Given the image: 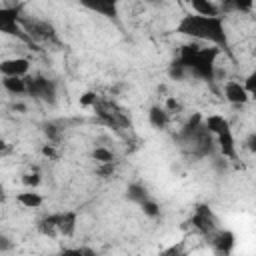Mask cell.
<instances>
[{
    "label": "cell",
    "instance_id": "6da1fadb",
    "mask_svg": "<svg viewBox=\"0 0 256 256\" xmlns=\"http://www.w3.org/2000/svg\"><path fill=\"white\" fill-rule=\"evenodd\" d=\"M174 32L194 42H206L208 46H216L224 52L230 50V38H228L224 14L206 16V14L188 12L180 16V20L174 26Z\"/></svg>",
    "mask_w": 256,
    "mask_h": 256
},
{
    "label": "cell",
    "instance_id": "7a4b0ae2",
    "mask_svg": "<svg viewBox=\"0 0 256 256\" xmlns=\"http://www.w3.org/2000/svg\"><path fill=\"white\" fill-rule=\"evenodd\" d=\"M220 48L216 46H200V44H186L180 48L174 62H178L184 70L188 80H202L214 82L216 80V62L220 56Z\"/></svg>",
    "mask_w": 256,
    "mask_h": 256
},
{
    "label": "cell",
    "instance_id": "3957f363",
    "mask_svg": "<svg viewBox=\"0 0 256 256\" xmlns=\"http://www.w3.org/2000/svg\"><path fill=\"white\" fill-rule=\"evenodd\" d=\"M178 142L182 150L192 158H206L214 152V140L204 124V116L194 114L178 130Z\"/></svg>",
    "mask_w": 256,
    "mask_h": 256
},
{
    "label": "cell",
    "instance_id": "277c9868",
    "mask_svg": "<svg viewBox=\"0 0 256 256\" xmlns=\"http://www.w3.org/2000/svg\"><path fill=\"white\" fill-rule=\"evenodd\" d=\"M204 124L208 128V132L212 134L214 146L220 150V154L224 158L234 160L238 156V150H236V136H234L230 122L222 114H208V116H204Z\"/></svg>",
    "mask_w": 256,
    "mask_h": 256
},
{
    "label": "cell",
    "instance_id": "5b68a950",
    "mask_svg": "<svg viewBox=\"0 0 256 256\" xmlns=\"http://www.w3.org/2000/svg\"><path fill=\"white\" fill-rule=\"evenodd\" d=\"M76 226H78V214L74 210H66V212H58V214H48L46 218L40 220V230L44 234H50V236L72 238L76 234Z\"/></svg>",
    "mask_w": 256,
    "mask_h": 256
},
{
    "label": "cell",
    "instance_id": "8992f818",
    "mask_svg": "<svg viewBox=\"0 0 256 256\" xmlns=\"http://www.w3.org/2000/svg\"><path fill=\"white\" fill-rule=\"evenodd\" d=\"M28 96H32L34 100H40L44 104L54 106L58 102V84L42 74L36 76H28Z\"/></svg>",
    "mask_w": 256,
    "mask_h": 256
},
{
    "label": "cell",
    "instance_id": "52a82bcc",
    "mask_svg": "<svg viewBox=\"0 0 256 256\" xmlns=\"http://www.w3.org/2000/svg\"><path fill=\"white\" fill-rule=\"evenodd\" d=\"M22 20L24 16L18 6H0V34L2 36H14V38L28 40Z\"/></svg>",
    "mask_w": 256,
    "mask_h": 256
},
{
    "label": "cell",
    "instance_id": "ba28073f",
    "mask_svg": "<svg viewBox=\"0 0 256 256\" xmlns=\"http://www.w3.org/2000/svg\"><path fill=\"white\" fill-rule=\"evenodd\" d=\"M78 4L86 10V12H92L100 18H106V20H116L120 16V6H122V0H78Z\"/></svg>",
    "mask_w": 256,
    "mask_h": 256
},
{
    "label": "cell",
    "instance_id": "9c48e42d",
    "mask_svg": "<svg viewBox=\"0 0 256 256\" xmlns=\"http://www.w3.org/2000/svg\"><path fill=\"white\" fill-rule=\"evenodd\" d=\"M22 26H24V32L28 36V40H42V42H50L56 38V30L52 24L44 22V20H22Z\"/></svg>",
    "mask_w": 256,
    "mask_h": 256
},
{
    "label": "cell",
    "instance_id": "30bf717a",
    "mask_svg": "<svg viewBox=\"0 0 256 256\" xmlns=\"http://www.w3.org/2000/svg\"><path fill=\"white\" fill-rule=\"evenodd\" d=\"M32 62L26 56H8L0 60V78L2 76H28Z\"/></svg>",
    "mask_w": 256,
    "mask_h": 256
},
{
    "label": "cell",
    "instance_id": "8fae6325",
    "mask_svg": "<svg viewBox=\"0 0 256 256\" xmlns=\"http://www.w3.org/2000/svg\"><path fill=\"white\" fill-rule=\"evenodd\" d=\"M222 94H224V100L232 106H244L252 98L244 88L242 80H226L222 86Z\"/></svg>",
    "mask_w": 256,
    "mask_h": 256
},
{
    "label": "cell",
    "instance_id": "7c38bea8",
    "mask_svg": "<svg viewBox=\"0 0 256 256\" xmlns=\"http://www.w3.org/2000/svg\"><path fill=\"white\" fill-rule=\"evenodd\" d=\"M192 226L198 228L202 234H208L210 236L216 230V220H214L212 212L206 206H198L196 212H194V216H192Z\"/></svg>",
    "mask_w": 256,
    "mask_h": 256
},
{
    "label": "cell",
    "instance_id": "4fadbf2b",
    "mask_svg": "<svg viewBox=\"0 0 256 256\" xmlns=\"http://www.w3.org/2000/svg\"><path fill=\"white\" fill-rule=\"evenodd\" d=\"M210 240H212L214 252H218V254H230L236 244V238L230 230H218V228L210 234Z\"/></svg>",
    "mask_w": 256,
    "mask_h": 256
},
{
    "label": "cell",
    "instance_id": "5bb4252c",
    "mask_svg": "<svg viewBox=\"0 0 256 256\" xmlns=\"http://www.w3.org/2000/svg\"><path fill=\"white\" fill-rule=\"evenodd\" d=\"M28 76H2L0 78V86L2 92L10 94V96H24L28 94Z\"/></svg>",
    "mask_w": 256,
    "mask_h": 256
},
{
    "label": "cell",
    "instance_id": "9a60e30c",
    "mask_svg": "<svg viewBox=\"0 0 256 256\" xmlns=\"http://www.w3.org/2000/svg\"><path fill=\"white\" fill-rule=\"evenodd\" d=\"M148 122H150V126L156 128V130H166L168 124H170V112L166 110V106L154 104V106H150V110H148Z\"/></svg>",
    "mask_w": 256,
    "mask_h": 256
},
{
    "label": "cell",
    "instance_id": "2e32d148",
    "mask_svg": "<svg viewBox=\"0 0 256 256\" xmlns=\"http://www.w3.org/2000/svg\"><path fill=\"white\" fill-rule=\"evenodd\" d=\"M16 202L22 208H40L44 204V196L40 192H36V188H26L16 194Z\"/></svg>",
    "mask_w": 256,
    "mask_h": 256
},
{
    "label": "cell",
    "instance_id": "e0dca14e",
    "mask_svg": "<svg viewBox=\"0 0 256 256\" xmlns=\"http://www.w3.org/2000/svg\"><path fill=\"white\" fill-rule=\"evenodd\" d=\"M190 4V12H196V14H206V16H216V14H222L220 10V4L216 0H188Z\"/></svg>",
    "mask_w": 256,
    "mask_h": 256
},
{
    "label": "cell",
    "instance_id": "ac0fdd59",
    "mask_svg": "<svg viewBox=\"0 0 256 256\" xmlns=\"http://www.w3.org/2000/svg\"><path fill=\"white\" fill-rule=\"evenodd\" d=\"M150 196V192H148V188L142 184V182H130L128 184V188H126V198L132 202V204H140L144 198H148Z\"/></svg>",
    "mask_w": 256,
    "mask_h": 256
},
{
    "label": "cell",
    "instance_id": "d6986e66",
    "mask_svg": "<svg viewBox=\"0 0 256 256\" xmlns=\"http://www.w3.org/2000/svg\"><path fill=\"white\" fill-rule=\"evenodd\" d=\"M90 156H92V160L96 164H114L116 162V154L108 146H94Z\"/></svg>",
    "mask_w": 256,
    "mask_h": 256
},
{
    "label": "cell",
    "instance_id": "ffe728a7",
    "mask_svg": "<svg viewBox=\"0 0 256 256\" xmlns=\"http://www.w3.org/2000/svg\"><path fill=\"white\" fill-rule=\"evenodd\" d=\"M138 208L144 212V216H148V218H158L160 216V204L152 198V196H148V198H144L140 204H138Z\"/></svg>",
    "mask_w": 256,
    "mask_h": 256
},
{
    "label": "cell",
    "instance_id": "44dd1931",
    "mask_svg": "<svg viewBox=\"0 0 256 256\" xmlns=\"http://www.w3.org/2000/svg\"><path fill=\"white\" fill-rule=\"evenodd\" d=\"M240 12V14H250L254 10V0H230L228 12Z\"/></svg>",
    "mask_w": 256,
    "mask_h": 256
},
{
    "label": "cell",
    "instance_id": "7402d4cb",
    "mask_svg": "<svg viewBox=\"0 0 256 256\" xmlns=\"http://www.w3.org/2000/svg\"><path fill=\"white\" fill-rule=\"evenodd\" d=\"M22 182H24L26 188H36V186L42 182V178H40L38 172H32V174H24V176H22Z\"/></svg>",
    "mask_w": 256,
    "mask_h": 256
},
{
    "label": "cell",
    "instance_id": "603a6c76",
    "mask_svg": "<svg viewBox=\"0 0 256 256\" xmlns=\"http://www.w3.org/2000/svg\"><path fill=\"white\" fill-rule=\"evenodd\" d=\"M254 82H256V74H254V72H250V74L246 76V80H242V84H244V88L248 90V94H250V96H252V94H254V90H256V88H254Z\"/></svg>",
    "mask_w": 256,
    "mask_h": 256
},
{
    "label": "cell",
    "instance_id": "cb8c5ba5",
    "mask_svg": "<svg viewBox=\"0 0 256 256\" xmlns=\"http://www.w3.org/2000/svg\"><path fill=\"white\" fill-rule=\"evenodd\" d=\"M10 250H14V240L0 234V252H10Z\"/></svg>",
    "mask_w": 256,
    "mask_h": 256
},
{
    "label": "cell",
    "instance_id": "d4e9b609",
    "mask_svg": "<svg viewBox=\"0 0 256 256\" xmlns=\"http://www.w3.org/2000/svg\"><path fill=\"white\" fill-rule=\"evenodd\" d=\"M4 148H6V142H4V140H0V150H4Z\"/></svg>",
    "mask_w": 256,
    "mask_h": 256
},
{
    "label": "cell",
    "instance_id": "484cf974",
    "mask_svg": "<svg viewBox=\"0 0 256 256\" xmlns=\"http://www.w3.org/2000/svg\"><path fill=\"white\" fill-rule=\"evenodd\" d=\"M0 92H2V86H0Z\"/></svg>",
    "mask_w": 256,
    "mask_h": 256
}]
</instances>
